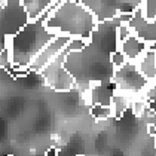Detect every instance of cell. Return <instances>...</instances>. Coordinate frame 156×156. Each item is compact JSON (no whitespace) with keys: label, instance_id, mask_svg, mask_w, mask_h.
<instances>
[{"label":"cell","instance_id":"1","mask_svg":"<svg viewBox=\"0 0 156 156\" xmlns=\"http://www.w3.org/2000/svg\"><path fill=\"white\" fill-rule=\"evenodd\" d=\"M95 16L89 12L82 2H62L55 8L45 21V27L54 36L79 37L91 40L95 31Z\"/></svg>","mask_w":156,"mask_h":156},{"label":"cell","instance_id":"2","mask_svg":"<svg viewBox=\"0 0 156 156\" xmlns=\"http://www.w3.org/2000/svg\"><path fill=\"white\" fill-rule=\"evenodd\" d=\"M42 20L24 25L15 36H12V45L9 49L12 66L28 69L33 60L40 54V51L54 39Z\"/></svg>","mask_w":156,"mask_h":156},{"label":"cell","instance_id":"3","mask_svg":"<svg viewBox=\"0 0 156 156\" xmlns=\"http://www.w3.org/2000/svg\"><path fill=\"white\" fill-rule=\"evenodd\" d=\"M69 54L70 52L67 48H64L60 55L40 72L46 85L55 91H70L76 86V80L73 79V76L64 69V61Z\"/></svg>","mask_w":156,"mask_h":156},{"label":"cell","instance_id":"4","mask_svg":"<svg viewBox=\"0 0 156 156\" xmlns=\"http://www.w3.org/2000/svg\"><path fill=\"white\" fill-rule=\"evenodd\" d=\"M116 86L118 91L120 92H126V94H143L146 91L149 82L143 77V74L140 73L137 64L134 62H126L123 67L116 69L113 72V79H112Z\"/></svg>","mask_w":156,"mask_h":156},{"label":"cell","instance_id":"5","mask_svg":"<svg viewBox=\"0 0 156 156\" xmlns=\"http://www.w3.org/2000/svg\"><path fill=\"white\" fill-rule=\"evenodd\" d=\"M72 37H67V36H55L45 48L40 51V54L37 55L36 58L33 60V62L30 64L28 70L31 72H36V73H40L49 62L55 60L61 52L62 49L67 46V43L70 42Z\"/></svg>","mask_w":156,"mask_h":156},{"label":"cell","instance_id":"6","mask_svg":"<svg viewBox=\"0 0 156 156\" xmlns=\"http://www.w3.org/2000/svg\"><path fill=\"white\" fill-rule=\"evenodd\" d=\"M120 51H122V54L125 55V58H126L128 62L137 64V62L140 61V58L146 54V43H144L140 37H137L134 34V36H131L122 45Z\"/></svg>","mask_w":156,"mask_h":156},{"label":"cell","instance_id":"7","mask_svg":"<svg viewBox=\"0 0 156 156\" xmlns=\"http://www.w3.org/2000/svg\"><path fill=\"white\" fill-rule=\"evenodd\" d=\"M91 91V100H92V106H104V107H110L112 106V100L113 95L116 94L118 91V86L113 82V85L110 86V83L107 85H101L97 86L94 89H89Z\"/></svg>","mask_w":156,"mask_h":156},{"label":"cell","instance_id":"8","mask_svg":"<svg viewBox=\"0 0 156 156\" xmlns=\"http://www.w3.org/2000/svg\"><path fill=\"white\" fill-rule=\"evenodd\" d=\"M137 67L147 82L156 80V52H147L137 62Z\"/></svg>","mask_w":156,"mask_h":156},{"label":"cell","instance_id":"9","mask_svg":"<svg viewBox=\"0 0 156 156\" xmlns=\"http://www.w3.org/2000/svg\"><path fill=\"white\" fill-rule=\"evenodd\" d=\"M25 13L28 16V23L37 21L43 16V13L48 11L52 2H42V0H33V2H21Z\"/></svg>","mask_w":156,"mask_h":156},{"label":"cell","instance_id":"10","mask_svg":"<svg viewBox=\"0 0 156 156\" xmlns=\"http://www.w3.org/2000/svg\"><path fill=\"white\" fill-rule=\"evenodd\" d=\"M129 104H131V100L126 92H120V91H116V94L113 95V100H112V112H113V118L116 119H120L125 112L129 108Z\"/></svg>","mask_w":156,"mask_h":156},{"label":"cell","instance_id":"11","mask_svg":"<svg viewBox=\"0 0 156 156\" xmlns=\"http://www.w3.org/2000/svg\"><path fill=\"white\" fill-rule=\"evenodd\" d=\"M89 112L95 120H107L108 118L113 116L112 107H104V106H92L89 108Z\"/></svg>","mask_w":156,"mask_h":156},{"label":"cell","instance_id":"12","mask_svg":"<svg viewBox=\"0 0 156 156\" xmlns=\"http://www.w3.org/2000/svg\"><path fill=\"white\" fill-rule=\"evenodd\" d=\"M129 107H131L132 115H134L135 118H141V116H144L146 98H144V97H137V98L131 100V104H129Z\"/></svg>","mask_w":156,"mask_h":156},{"label":"cell","instance_id":"13","mask_svg":"<svg viewBox=\"0 0 156 156\" xmlns=\"http://www.w3.org/2000/svg\"><path fill=\"white\" fill-rule=\"evenodd\" d=\"M108 61H110V64L113 66V70L123 67V66L128 62L126 58H125V55L122 54V51H113V52L110 54V57H108Z\"/></svg>","mask_w":156,"mask_h":156},{"label":"cell","instance_id":"14","mask_svg":"<svg viewBox=\"0 0 156 156\" xmlns=\"http://www.w3.org/2000/svg\"><path fill=\"white\" fill-rule=\"evenodd\" d=\"M147 134L152 135V137H156V123H149L147 125Z\"/></svg>","mask_w":156,"mask_h":156},{"label":"cell","instance_id":"15","mask_svg":"<svg viewBox=\"0 0 156 156\" xmlns=\"http://www.w3.org/2000/svg\"><path fill=\"white\" fill-rule=\"evenodd\" d=\"M58 153H60V150L57 147H49L46 150V153H45V156H58Z\"/></svg>","mask_w":156,"mask_h":156},{"label":"cell","instance_id":"16","mask_svg":"<svg viewBox=\"0 0 156 156\" xmlns=\"http://www.w3.org/2000/svg\"><path fill=\"white\" fill-rule=\"evenodd\" d=\"M155 146H156V137H155Z\"/></svg>","mask_w":156,"mask_h":156},{"label":"cell","instance_id":"17","mask_svg":"<svg viewBox=\"0 0 156 156\" xmlns=\"http://www.w3.org/2000/svg\"><path fill=\"white\" fill-rule=\"evenodd\" d=\"M77 156H83V155H77Z\"/></svg>","mask_w":156,"mask_h":156}]
</instances>
